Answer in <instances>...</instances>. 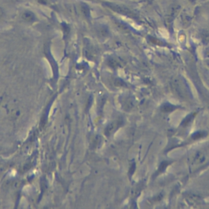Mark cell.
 <instances>
[{
    "label": "cell",
    "mask_w": 209,
    "mask_h": 209,
    "mask_svg": "<svg viewBox=\"0 0 209 209\" xmlns=\"http://www.w3.org/2000/svg\"><path fill=\"white\" fill-rule=\"evenodd\" d=\"M2 16H3V11H2V9L0 7V19L2 18Z\"/></svg>",
    "instance_id": "7a4b0ae2"
},
{
    "label": "cell",
    "mask_w": 209,
    "mask_h": 209,
    "mask_svg": "<svg viewBox=\"0 0 209 209\" xmlns=\"http://www.w3.org/2000/svg\"><path fill=\"white\" fill-rule=\"evenodd\" d=\"M39 2H40L41 3H46V0H39Z\"/></svg>",
    "instance_id": "3957f363"
},
{
    "label": "cell",
    "mask_w": 209,
    "mask_h": 209,
    "mask_svg": "<svg viewBox=\"0 0 209 209\" xmlns=\"http://www.w3.org/2000/svg\"><path fill=\"white\" fill-rule=\"evenodd\" d=\"M21 17H22V19H23L24 21H27V22L34 21L35 18L34 13H32V12H30V11H26V12H24L22 16H21Z\"/></svg>",
    "instance_id": "6da1fadb"
}]
</instances>
